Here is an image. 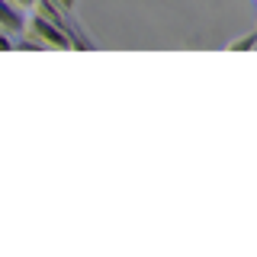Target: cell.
Masks as SVG:
<instances>
[{
	"mask_svg": "<svg viewBox=\"0 0 257 257\" xmlns=\"http://www.w3.org/2000/svg\"><path fill=\"white\" fill-rule=\"evenodd\" d=\"M254 42H257V29H254V32H247V36H241V39H231V42L225 45V48H228V52H247V48H251Z\"/></svg>",
	"mask_w": 257,
	"mask_h": 257,
	"instance_id": "7a4b0ae2",
	"label": "cell"
},
{
	"mask_svg": "<svg viewBox=\"0 0 257 257\" xmlns=\"http://www.w3.org/2000/svg\"><path fill=\"white\" fill-rule=\"evenodd\" d=\"M10 4L16 7V10H36V4H39V0H10Z\"/></svg>",
	"mask_w": 257,
	"mask_h": 257,
	"instance_id": "5b68a950",
	"label": "cell"
},
{
	"mask_svg": "<svg viewBox=\"0 0 257 257\" xmlns=\"http://www.w3.org/2000/svg\"><path fill=\"white\" fill-rule=\"evenodd\" d=\"M0 52H13V39L7 29H0Z\"/></svg>",
	"mask_w": 257,
	"mask_h": 257,
	"instance_id": "3957f363",
	"label": "cell"
},
{
	"mask_svg": "<svg viewBox=\"0 0 257 257\" xmlns=\"http://www.w3.org/2000/svg\"><path fill=\"white\" fill-rule=\"evenodd\" d=\"M0 29H7V32H23V29H26L23 13L16 10L10 0H0Z\"/></svg>",
	"mask_w": 257,
	"mask_h": 257,
	"instance_id": "6da1fadb",
	"label": "cell"
},
{
	"mask_svg": "<svg viewBox=\"0 0 257 257\" xmlns=\"http://www.w3.org/2000/svg\"><path fill=\"white\" fill-rule=\"evenodd\" d=\"M55 7H58L61 13H74V7H77V0H52Z\"/></svg>",
	"mask_w": 257,
	"mask_h": 257,
	"instance_id": "277c9868",
	"label": "cell"
}]
</instances>
